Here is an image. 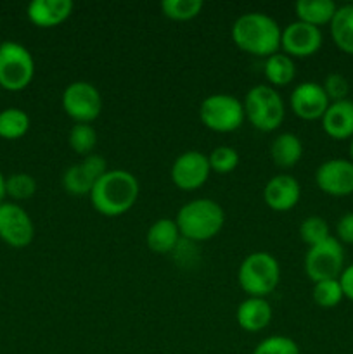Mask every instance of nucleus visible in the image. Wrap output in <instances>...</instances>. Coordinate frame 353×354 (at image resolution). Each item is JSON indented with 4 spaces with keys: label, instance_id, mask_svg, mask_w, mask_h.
Returning <instances> with one entry per match:
<instances>
[{
    "label": "nucleus",
    "instance_id": "nucleus-31",
    "mask_svg": "<svg viewBox=\"0 0 353 354\" xmlns=\"http://www.w3.org/2000/svg\"><path fill=\"white\" fill-rule=\"evenodd\" d=\"M208 161H210L211 171L218 173V175H228L239 166V152L228 145H220L211 151Z\"/></svg>",
    "mask_w": 353,
    "mask_h": 354
},
{
    "label": "nucleus",
    "instance_id": "nucleus-13",
    "mask_svg": "<svg viewBox=\"0 0 353 354\" xmlns=\"http://www.w3.org/2000/svg\"><path fill=\"white\" fill-rule=\"evenodd\" d=\"M322 41H324V37H322L320 28L301 23L298 19L287 24L280 35V48L291 59H305L315 55L320 50Z\"/></svg>",
    "mask_w": 353,
    "mask_h": 354
},
{
    "label": "nucleus",
    "instance_id": "nucleus-35",
    "mask_svg": "<svg viewBox=\"0 0 353 354\" xmlns=\"http://www.w3.org/2000/svg\"><path fill=\"white\" fill-rule=\"evenodd\" d=\"M338 280L339 283H341L343 296L353 303V265L345 266V270H343V273L339 275Z\"/></svg>",
    "mask_w": 353,
    "mask_h": 354
},
{
    "label": "nucleus",
    "instance_id": "nucleus-33",
    "mask_svg": "<svg viewBox=\"0 0 353 354\" xmlns=\"http://www.w3.org/2000/svg\"><path fill=\"white\" fill-rule=\"evenodd\" d=\"M322 88H324L329 102L346 100L350 93H352V85H350L348 80L343 75H339V73H331V75L325 76L324 83H322Z\"/></svg>",
    "mask_w": 353,
    "mask_h": 354
},
{
    "label": "nucleus",
    "instance_id": "nucleus-32",
    "mask_svg": "<svg viewBox=\"0 0 353 354\" xmlns=\"http://www.w3.org/2000/svg\"><path fill=\"white\" fill-rule=\"evenodd\" d=\"M253 354H301L296 341L286 335H272L260 342Z\"/></svg>",
    "mask_w": 353,
    "mask_h": 354
},
{
    "label": "nucleus",
    "instance_id": "nucleus-34",
    "mask_svg": "<svg viewBox=\"0 0 353 354\" xmlns=\"http://www.w3.org/2000/svg\"><path fill=\"white\" fill-rule=\"evenodd\" d=\"M336 235L341 244L353 245V213L343 214L336 223Z\"/></svg>",
    "mask_w": 353,
    "mask_h": 354
},
{
    "label": "nucleus",
    "instance_id": "nucleus-38",
    "mask_svg": "<svg viewBox=\"0 0 353 354\" xmlns=\"http://www.w3.org/2000/svg\"><path fill=\"white\" fill-rule=\"evenodd\" d=\"M2 44H3V41H2V40H0V47H2Z\"/></svg>",
    "mask_w": 353,
    "mask_h": 354
},
{
    "label": "nucleus",
    "instance_id": "nucleus-24",
    "mask_svg": "<svg viewBox=\"0 0 353 354\" xmlns=\"http://www.w3.org/2000/svg\"><path fill=\"white\" fill-rule=\"evenodd\" d=\"M263 73H265V78L269 82L270 86L277 88V86H287L289 83H293L294 76H296V66L294 61L282 52H277V54L270 55L265 59V64H263Z\"/></svg>",
    "mask_w": 353,
    "mask_h": 354
},
{
    "label": "nucleus",
    "instance_id": "nucleus-30",
    "mask_svg": "<svg viewBox=\"0 0 353 354\" xmlns=\"http://www.w3.org/2000/svg\"><path fill=\"white\" fill-rule=\"evenodd\" d=\"M329 237H331L329 225L322 216H315L314 214V216H308L301 221L300 239L308 245V248H314V245L327 241Z\"/></svg>",
    "mask_w": 353,
    "mask_h": 354
},
{
    "label": "nucleus",
    "instance_id": "nucleus-27",
    "mask_svg": "<svg viewBox=\"0 0 353 354\" xmlns=\"http://www.w3.org/2000/svg\"><path fill=\"white\" fill-rule=\"evenodd\" d=\"M68 144L73 149V152L78 156H87L92 154V151L97 145V131L92 124L85 123H76L73 124V128L69 130L68 135Z\"/></svg>",
    "mask_w": 353,
    "mask_h": 354
},
{
    "label": "nucleus",
    "instance_id": "nucleus-2",
    "mask_svg": "<svg viewBox=\"0 0 353 354\" xmlns=\"http://www.w3.org/2000/svg\"><path fill=\"white\" fill-rule=\"evenodd\" d=\"M230 35L242 52L266 59L279 52L282 30L269 14L248 12L235 19Z\"/></svg>",
    "mask_w": 353,
    "mask_h": 354
},
{
    "label": "nucleus",
    "instance_id": "nucleus-6",
    "mask_svg": "<svg viewBox=\"0 0 353 354\" xmlns=\"http://www.w3.org/2000/svg\"><path fill=\"white\" fill-rule=\"evenodd\" d=\"M199 120L208 130L232 133L244 123V104L230 93H213L201 102Z\"/></svg>",
    "mask_w": 353,
    "mask_h": 354
},
{
    "label": "nucleus",
    "instance_id": "nucleus-5",
    "mask_svg": "<svg viewBox=\"0 0 353 354\" xmlns=\"http://www.w3.org/2000/svg\"><path fill=\"white\" fill-rule=\"evenodd\" d=\"M246 120L253 128L270 133L282 124L286 118V104L273 86L256 85L246 93L244 99Z\"/></svg>",
    "mask_w": 353,
    "mask_h": 354
},
{
    "label": "nucleus",
    "instance_id": "nucleus-36",
    "mask_svg": "<svg viewBox=\"0 0 353 354\" xmlns=\"http://www.w3.org/2000/svg\"><path fill=\"white\" fill-rule=\"evenodd\" d=\"M3 197H6V176L0 171V204L3 203Z\"/></svg>",
    "mask_w": 353,
    "mask_h": 354
},
{
    "label": "nucleus",
    "instance_id": "nucleus-20",
    "mask_svg": "<svg viewBox=\"0 0 353 354\" xmlns=\"http://www.w3.org/2000/svg\"><path fill=\"white\" fill-rule=\"evenodd\" d=\"M180 239H182V235H180L175 220H172V218L156 220L149 227L147 234H145L147 248L156 254H170V252H173L179 248Z\"/></svg>",
    "mask_w": 353,
    "mask_h": 354
},
{
    "label": "nucleus",
    "instance_id": "nucleus-9",
    "mask_svg": "<svg viewBox=\"0 0 353 354\" xmlns=\"http://www.w3.org/2000/svg\"><path fill=\"white\" fill-rule=\"evenodd\" d=\"M64 113L75 123L90 124L99 118L102 111L100 92L89 82H73L64 88L61 97Z\"/></svg>",
    "mask_w": 353,
    "mask_h": 354
},
{
    "label": "nucleus",
    "instance_id": "nucleus-11",
    "mask_svg": "<svg viewBox=\"0 0 353 354\" xmlns=\"http://www.w3.org/2000/svg\"><path fill=\"white\" fill-rule=\"evenodd\" d=\"M109 171L107 161L99 154H90L82 162H75L62 173V189L75 197L90 196L93 185L100 176Z\"/></svg>",
    "mask_w": 353,
    "mask_h": 354
},
{
    "label": "nucleus",
    "instance_id": "nucleus-1",
    "mask_svg": "<svg viewBox=\"0 0 353 354\" xmlns=\"http://www.w3.org/2000/svg\"><path fill=\"white\" fill-rule=\"evenodd\" d=\"M141 185L135 175L127 169H109L100 176L90 192V203L99 214L116 218L135 206Z\"/></svg>",
    "mask_w": 353,
    "mask_h": 354
},
{
    "label": "nucleus",
    "instance_id": "nucleus-29",
    "mask_svg": "<svg viewBox=\"0 0 353 354\" xmlns=\"http://www.w3.org/2000/svg\"><path fill=\"white\" fill-rule=\"evenodd\" d=\"M37 180L28 173H14L6 178V196L14 201H28L37 194Z\"/></svg>",
    "mask_w": 353,
    "mask_h": 354
},
{
    "label": "nucleus",
    "instance_id": "nucleus-10",
    "mask_svg": "<svg viewBox=\"0 0 353 354\" xmlns=\"http://www.w3.org/2000/svg\"><path fill=\"white\" fill-rule=\"evenodd\" d=\"M35 225L30 214L16 203L0 204V241L14 249H23L33 242Z\"/></svg>",
    "mask_w": 353,
    "mask_h": 354
},
{
    "label": "nucleus",
    "instance_id": "nucleus-14",
    "mask_svg": "<svg viewBox=\"0 0 353 354\" xmlns=\"http://www.w3.org/2000/svg\"><path fill=\"white\" fill-rule=\"evenodd\" d=\"M315 183L331 197L353 194V162L350 159H327L315 171Z\"/></svg>",
    "mask_w": 353,
    "mask_h": 354
},
{
    "label": "nucleus",
    "instance_id": "nucleus-39",
    "mask_svg": "<svg viewBox=\"0 0 353 354\" xmlns=\"http://www.w3.org/2000/svg\"><path fill=\"white\" fill-rule=\"evenodd\" d=\"M352 97H353V85H352Z\"/></svg>",
    "mask_w": 353,
    "mask_h": 354
},
{
    "label": "nucleus",
    "instance_id": "nucleus-37",
    "mask_svg": "<svg viewBox=\"0 0 353 354\" xmlns=\"http://www.w3.org/2000/svg\"><path fill=\"white\" fill-rule=\"evenodd\" d=\"M350 158H352V159H350V161L353 162V137L350 138Z\"/></svg>",
    "mask_w": 353,
    "mask_h": 354
},
{
    "label": "nucleus",
    "instance_id": "nucleus-18",
    "mask_svg": "<svg viewBox=\"0 0 353 354\" xmlns=\"http://www.w3.org/2000/svg\"><path fill=\"white\" fill-rule=\"evenodd\" d=\"M322 130L332 140H348L353 137V100L329 104L322 116Z\"/></svg>",
    "mask_w": 353,
    "mask_h": 354
},
{
    "label": "nucleus",
    "instance_id": "nucleus-16",
    "mask_svg": "<svg viewBox=\"0 0 353 354\" xmlns=\"http://www.w3.org/2000/svg\"><path fill=\"white\" fill-rule=\"evenodd\" d=\"M301 199L300 182L293 175H275L263 189V201L275 213H286L296 207Z\"/></svg>",
    "mask_w": 353,
    "mask_h": 354
},
{
    "label": "nucleus",
    "instance_id": "nucleus-17",
    "mask_svg": "<svg viewBox=\"0 0 353 354\" xmlns=\"http://www.w3.org/2000/svg\"><path fill=\"white\" fill-rule=\"evenodd\" d=\"M75 3L71 0H33L26 9L31 24L38 28H54L64 23L73 14Z\"/></svg>",
    "mask_w": 353,
    "mask_h": 354
},
{
    "label": "nucleus",
    "instance_id": "nucleus-25",
    "mask_svg": "<svg viewBox=\"0 0 353 354\" xmlns=\"http://www.w3.org/2000/svg\"><path fill=\"white\" fill-rule=\"evenodd\" d=\"M30 130V116L19 107H7L0 111V138L19 140Z\"/></svg>",
    "mask_w": 353,
    "mask_h": 354
},
{
    "label": "nucleus",
    "instance_id": "nucleus-19",
    "mask_svg": "<svg viewBox=\"0 0 353 354\" xmlns=\"http://www.w3.org/2000/svg\"><path fill=\"white\" fill-rule=\"evenodd\" d=\"M272 306L263 297H248L237 308V324L249 334L265 330L272 322Z\"/></svg>",
    "mask_w": 353,
    "mask_h": 354
},
{
    "label": "nucleus",
    "instance_id": "nucleus-3",
    "mask_svg": "<svg viewBox=\"0 0 353 354\" xmlns=\"http://www.w3.org/2000/svg\"><path fill=\"white\" fill-rule=\"evenodd\" d=\"M180 235L185 241L206 242L217 237L225 225V213L213 199H192L183 204L175 218Z\"/></svg>",
    "mask_w": 353,
    "mask_h": 354
},
{
    "label": "nucleus",
    "instance_id": "nucleus-21",
    "mask_svg": "<svg viewBox=\"0 0 353 354\" xmlns=\"http://www.w3.org/2000/svg\"><path fill=\"white\" fill-rule=\"evenodd\" d=\"M301 156H303L301 138L291 131L277 135L270 145V158L280 169L294 168L300 162Z\"/></svg>",
    "mask_w": 353,
    "mask_h": 354
},
{
    "label": "nucleus",
    "instance_id": "nucleus-28",
    "mask_svg": "<svg viewBox=\"0 0 353 354\" xmlns=\"http://www.w3.org/2000/svg\"><path fill=\"white\" fill-rule=\"evenodd\" d=\"M311 297H314L315 304H318V306L324 308V310L336 308L338 304H341L343 299H345L341 283H339L338 279L322 280V282L314 283Z\"/></svg>",
    "mask_w": 353,
    "mask_h": 354
},
{
    "label": "nucleus",
    "instance_id": "nucleus-23",
    "mask_svg": "<svg viewBox=\"0 0 353 354\" xmlns=\"http://www.w3.org/2000/svg\"><path fill=\"white\" fill-rule=\"evenodd\" d=\"M329 28L336 47L345 54L353 55V3L338 7Z\"/></svg>",
    "mask_w": 353,
    "mask_h": 354
},
{
    "label": "nucleus",
    "instance_id": "nucleus-40",
    "mask_svg": "<svg viewBox=\"0 0 353 354\" xmlns=\"http://www.w3.org/2000/svg\"><path fill=\"white\" fill-rule=\"evenodd\" d=\"M0 93H2V88H0Z\"/></svg>",
    "mask_w": 353,
    "mask_h": 354
},
{
    "label": "nucleus",
    "instance_id": "nucleus-26",
    "mask_svg": "<svg viewBox=\"0 0 353 354\" xmlns=\"http://www.w3.org/2000/svg\"><path fill=\"white\" fill-rule=\"evenodd\" d=\"M159 7H161V12L165 17L179 21V23H185V21L199 16L204 3L203 0H163Z\"/></svg>",
    "mask_w": 353,
    "mask_h": 354
},
{
    "label": "nucleus",
    "instance_id": "nucleus-4",
    "mask_svg": "<svg viewBox=\"0 0 353 354\" xmlns=\"http://www.w3.org/2000/svg\"><path fill=\"white\" fill-rule=\"evenodd\" d=\"M241 289L249 297H263L273 292L280 282L279 261L270 252H251L242 259L237 272Z\"/></svg>",
    "mask_w": 353,
    "mask_h": 354
},
{
    "label": "nucleus",
    "instance_id": "nucleus-15",
    "mask_svg": "<svg viewBox=\"0 0 353 354\" xmlns=\"http://www.w3.org/2000/svg\"><path fill=\"white\" fill-rule=\"evenodd\" d=\"M329 99L325 95L320 83L303 82L294 86L289 97L291 111L296 114L300 120L315 121L322 120L324 113L329 107Z\"/></svg>",
    "mask_w": 353,
    "mask_h": 354
},
{
    "label": "nucleus",
    "instance_id": "nucleus-8",
    "mask_svg": "<svg viewBox=\"0 0 353 354\" xmlns=\"http://www.w3.org/2000/svg\"><path fill=\"white\" fill-rule=\"evenodd\" d=\"M343 270H345V249L336 237L331 235L327 241L308 248L305 256V272L314 283L339 279Z\"/></svg>",
    "mask_w": 353,
    "mask_h": 354
},
{
    "label": "nucleus",
    "instance_id": "nucleus-22",
    "mask_svg": "<svg viewBox=\"0 0 353 354\" xmlns=\"http://www.w3.org/2000/svg\"><path fill=\"white\" fill-rule=\"evenodd\" d=\"M338 6L332 0H298L294 3V12L298 21L320 28L324 24H331Z\"/></svg>",
    "mask_w": 353,
    "mask_h": 354
},
{
    "label": "nucleus",
    "instance_id": "nucleus-7",
    "mask_svg": "<svg viewBox=\"0 0 353 354\" xmlns=\"http://www.w3.org/2000/svg\"><path fill=\"white\" fill-rule=\"evenodd\" d=\"M35 76V61L31 52L17 41L7 40L0 47V88L21 92Z\"/></svg>",
    "mask_w": 353,
    "mask_h": 354
},
{
    "label": "nucleus",
    "instance_id": "nucleus-12",
    "mask_svg": "<svg viewBox=\"0 0 353 354\" xmlns=\"http://www.w3.org/2000/svg\"><path fill=\"white\" fill-rule=\"evenodd\" d=\"M210 161L208 156L199 151H185L173 161L170 176L176 189L192 192L201 189L210 178Z\"/></svg>",
    "mask_w": 353,
    "mask_h": 354
}]
</instances>
